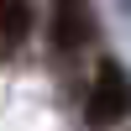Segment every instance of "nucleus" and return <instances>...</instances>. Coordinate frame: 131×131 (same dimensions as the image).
I'll use <instances>...</instances> for the list:
<instances>
[{
	"label": "nucleus",
	"mask_w": 131,
	"mask_h": 131,
	"mask_svg": "<svg viewBox=\"0 0 131 131\" xmlns=\"http://www.w3.org/2000/svg\"><path fill=\"white\" fill-rule=\"evenodd\" d=\"M115 5H121V10H126V16H131V0H115Z\"/></svg>",
	"instance_id": "obj_4"
},
{
	"label": "nucleus",
	"mask_w": 131,
	"mask_h": 131,
	"mask_svg": "<svg viewBox=\"0 0 131 131\" xmlns=\"http://www.w3.org/2000/svg\"><path fill=\"white\" fill-rule=\"evenodd\" d=\"M126 115H131V73H126V63L105 58L100 68H94L89 100H84V121L94 131H105V126H121Z\"/></svg>",
	"instance_id": "obj_1"
},
{
	"label": "nucleus",
	"mask_w": 131,
	"mask_h": 131,
	"mask_svg": "<svg viewBox=\"0 0 131 131\" xmlns=\"http://www.w3.org/2000/svg\"><path fill=\"white\" fill-rule=\"evenodd\" d=\"M31 31V0H0V47H21Z\"/></svg>",
	"instance_id": "obj_3"
},
{
	"label": "nucleus",
	"mask_w": 131,
	"mask_h": 131,
	"mask_svg": "<svg viewBox=\"0 0 131 131\" xmlns=\"http://www.w3.org/2000/svg\"><path fill=\"white\" fill-rule=\"evenodd\" d=\"M94 42V10L89 0H52V47L79 52Z\"/></svg>",
	"instance_id": "obj_2"
}]
</instances>
